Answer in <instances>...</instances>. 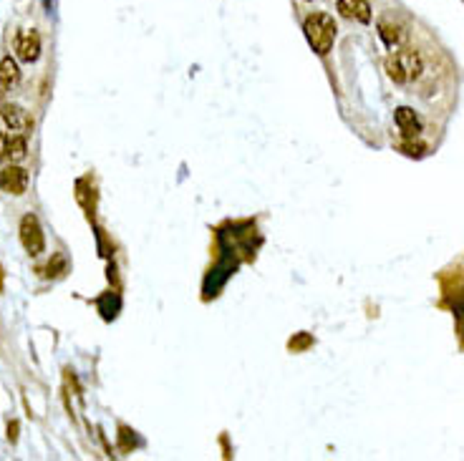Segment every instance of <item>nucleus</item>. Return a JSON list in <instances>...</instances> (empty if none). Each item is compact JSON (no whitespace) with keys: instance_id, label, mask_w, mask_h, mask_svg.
<instances>
[{"instance_id":"obj_6","label":"nucleus","mask_w":464,"mask_h":461,"mask_svg":"<svg viewBox=\"0 0 464 461\" xmlns=\"http://www.w3.org/2000/svg\"><path fill=\"white\" fill-rule=\"evenodd\" d=\"M28 182H30L28 172H25L23 167H15V164H8V167L0 172V187H3V192L13 194V197L25 194Z\"/></svg>"},{"instance_id":"obj_11","label":"nucleus","mask_w":464,"mask_h":461,"mask_svg":"<svg viewBox=\"0 0 464 461\" xmlns=\"http://www.w3.org/2000/svg\"><path fill=\"white\" fill-rule=\"evenodd\" d=\"M18 81H20L18 63H15V58L6 56V58L0 61V89H13V86H18Z\"/></svg>"},{"instance_id":"obj_3","label":"nucleus","mask_w":464,"mask_h":461,"mask_svg":"<svg viewBox=\"0 0 464 461\" xmlns=\"http://www.w3.org/2000/svg\"><path fill=\"white\" fill-rule=\"evenodd\" d=\"M20 242H23L30 258H38L46 250V237H43L41 222H38L36 215H25L20 220Z\"/></svg>"},{"instance_id":"obj_1","label":"nucleus","mask_w":464,"mask_h":461,"mask_svg":"<svg viewBox=\"0 0 464 461\" xmlns=\"http://www.w3.org/2000/svg\"><path fill=\"white\" fill-rule=\"evenodd\" d=\"M336 20L328 13H311L306 20H303V33H306V41L311 43V49L318 56H326L333 49V41H336Z\"/></svg>"},{"instance_id":"obj_5","label":"nucleus","mask_w":464,"mask_h":461,"mask_svg":"<svg viewBox=\"0 0 464 461\" xmlns=\"http://www.w3.org/2000/svg\"><path fill=\"white\" fill-rule=\"evenodd\" d=\"M13 46H15V53L23 63H36L41 56V36L36 30H18Z\"/></svg>"},{"instance_id":"obj_10","label":"nucleus","mask_w":464,"mask_h":461,"mask_svg":"<svg viewBox=\"0 0 464 461\" xmlns=\"http://www.w3.org/2000/svg\"><path fill=\"white\" fill-rule=\"evenodd\" d=\"M396 126L406 137H416V134L422 132V121L414 114V108H409V106L396 108Z\"/></svg>"},{"instance_id":"obj_7","label":"nucleus","mask_w":464,"mask_h":461,"mask_svg":"<svg viewBox=\"0 0 464 461\" xmlns=\"http://www.w3.org/2000/svg\"><path fill=\"white\" fill-rule=\"evenodd\" d=\"M25 154H28V141H25V137H15V134H8L6 139L0 137V159L15 164V162H23Z\"/></svg>"},{"instance_id":"obj_2","label":"nucleus","mask_w":464,"mask_h":461,"mask_svg":"<svg viewBox=\"0 0 464 461\" xmlns=\"http://www.w3.org/2000/svg\"><path fill=\"white\" fill-rule=\"evenodd\" d=\"M424 71V61L419 56V51H411V49H401V51H394L386 61V73L391 78L394 84L399 86H406L411 81L422 76Z\"/></svg>"},{"instance_id":"obj_9","label":"nucleus","mask_w":464,"mask_h":461,"mask_svg":"<svg viewBox=\"0 0 464 461\" xmlns=\"http://www.w3.org/2000/svg\"><path fill=\"white\" fill-rule=\"evenodd\" d=\"M338 11L349 20H358V23H368L371 20L368 0H338Z\"/></svg>"},{"instance_id":"obj_4","label":"nucleus","mask_w":464,"mask_h":461,"mask_svg":"<svg viewBox=\"0 0 464 461\" xmlns=\"http://www.w3.org/2000/svg\"><path fill=\"white\" fill-rule=\"evenodd\" d=\"M33 126V119L15 103H3L0 106V129L6 134H23Z\"/></svg>"},{"instance_id":"obj_12","label":"nucleus","mask_w":464,"mask_h":461,"mask_svg":"<svg viewBox=\"0 0 464 461\" xmlns=\"http://www.w3.org/2000/svg\"><path fill=\"white\" fill-rule=\"evenodd\" d=\"M8 438H11V441L18 438V421H11V426H8Z\"/></svg>"},{"instance_id":"obj_8","label":"nucleus","mask_w":464,"mask_h":461,"mask_svg":"<svg viewBox=\"0 0 464 461\" xmlns=\"http://www.w3.org/2000/svg\"><path fill=\"white\" fill-rule=\"evenodd\" d=\"M379 36H381V41H384L391 51L401 49V46L406 43V30H404V25L396 23V20H389V18L379 20Z\"/></svg>"}]
</instances>
